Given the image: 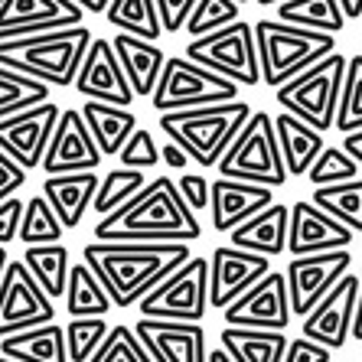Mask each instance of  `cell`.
<instances>
[{
	"label": "cell",
	"instance_id": "obj_1",
	"mask_svg": "<svg viewBox=\"0 0 362 362\" xmlns=\"http://www.w3.org/2000/svg\"><path fill=\"white\" fill-rule=\"evenodd\" d=\"M189 258V242H92L82 248V262L124 310Z\"/></svg>",
	"mask_w": 362,
	"mask_h": 362
},
{
	"label": "cell",
	"instance_id": "obj_2",
	"mask_svg": "<svg viewBox=\"0 0 362 362\" xmlns=\"http://www.w3.org/2000/svg\"><path fill=\"white\" fill-rule=\"evenodd\" d=\"M95 242H193L202 235L196 212L180 196L177 180H147L141 193L98 219Z\"/></svg>",
	"mask_w": 362,
	"mask_h": 362
},
{
	"label": "cell",
	"instance_id": "obj_3",
	"mask_svg": "<svg viewBox=\"0 0 362 362\" xmlns=\"http://www.w3.org/2000/svg\"><path fill=\"white\" fill-rule=\"evenodd\" d=\"M92 40V30L82 23L49 30V33L0 40V66L17 69V72L33 76L46 85L69 88V85H76V72L82 66Z\"/></svg>",
	"mask_w": 362,
	"mask_h": 362
},
{
	"label": "cell",
	"instance_id": "obj_4",
	"mask_svg": "<svg viewBox=\"0 0 362 362\" xmlns=\"http://www.w3.org/2000/svg\"><path fill=\"white\" fill-rule=\"evenodd\" d=\"M248 118H252V105L235 98L209 108L167 111L160 115V131L189 153V160H196L199 167H216Z\"/></svg>",
	"mask_w": 362,
	"mask_h": 362
},
{
	"label": "cell",
	"instance_id": "obj_5",
	"mask_svg": "<svg viewBox=\"0 0 362 362\" xmlns=\"http://www.w3.org/2000/svg\"><path fill=\"white\" fill-rule=\"evenodd\" d=\"M255 40H258V62H262V82L278 88L291 82L294 76L307 72L329 52H337V36L307 30L284 20H258L255 23Z\"/></svg>",
	"mask_w": 362,
	"mask_h": 362
},
{
	"label": "cell",
	"instance_id": "obj_6",
	"mask_svg": "<svg viewBox=\"0 0 362 362\" xmlns=\"http://www.w3.org/2000/svg\"><path fill=\"white\" fill-rule=\"evenodd\" d=\"M222 177L245 180V183H262V186H284L287 167L281 157L278 131H274V115L268 111H252V118L245 121L238 137L232 141L222 160L216 163Z\"/></svg>",
	"mask_w": 362,
	"mask_h": 362
},
{
	"label": "cell",
	"instance_id": "obj_7",
	"mask_svg": "<svg viewBox=\"0 0 362 362\" xmlns=\"http://www.w3.org/2000/svg\"><path fill=\"white\" fill-rule=\"evenodd\" d=\"M346 62H349V56H343L337 49L317 66H310L307 72L294 76L291 82L278 85L274 98H278L281 111H291L294 118L313 124L317 131L337 127V105H339V92H343Z\"/></svg>",
	"mask_w": 362,
	"mask_h": 362
},
{
	"label": "cell",
	"instance_id": "obj_8",
	"mask_svg": "<svg viewBox=\"0 0 362 362\" xmlns=\"http://www.w3.org/2000/svg\"><path fill=\"white\" fill-rule=\"evenodd\" d=\"M242 85L232 78L212 72V69L193 62L189 56H167L163 76L153 88L151 101L153 111H186V108H209V105H226L238 98Z\"/></svg>",
	"mask_w": 362,
	"mask_h": 362
},
{
	"label": "cell",
	"instance_id": "obj_9",
	"mask_svg": "<svg viewBox=\"0 0 362 362\" xmlns=\"http://www.w3.org/2000/svg\"><path fill=\"white\" fill-rule=\"evenodd\" d=\"M137 310H141V317H151V320L202 323V317L209 310V262L206 258L183 262L153 291L141 297Z\"/></svg>",
	"mask_w": 362,
	"mask_h": 362
},
{
	"label": "cell",
	"instance_id": "obj_10",
	"mask_svg": "<svg viewBox=\"0 0 362 362\" xmlns=\"http://www.w3.org/2000/svg\"><path fill=\"white\" fill-rule=\"evenodd\" d=\"M193 62L219 72V76L232 78L238 85H258L262 82V62H258V40H255L252 23H235L222 26L216 33L196 36L186 42V52Z\"/></svg>",
	"mask_w": 362,
	"mask_h": 362
},
{
	"label": "cell",
	"instance_id": "obj_11",
	"mask_svg": "<svg viewBox=\"0 0 362 362\" xmlns=\"http://www.w3.org/2000/svg\"><path fill=\"white\" fill-rule=\"evenodd\" d=\"M349 268H353L349 248L291 258V262L284 264V278H287V294H291V310H294V317L303 320Z\"/></svg>",
	"mask_w": 362,
	"mask_h": 362
},
{
	"label": "cell",
	"instance_id": "obj_12",
	"mask_svg": "<svg viewBox=\"0 0 362 362\" xmlns=\"http://www.w3.org/2000/svg\"><path fill=\"white\" fill-rule=\"evenodd\" d=\"M52 297L36 284V278L26 271L23 258L7 264V274L0 281V339L23 333L30 327L52 323Z\"/></svg>",
	"mask_w": 362,
	"mask_h": 362
},
{
	"label": "cell",
	"instance_id": "obj_13",
	"mask_svg": "<svg viewBox=\"0 0 362 362\" xmlns=\"http://www.w3.org/2000/svg\"><path fill=\"white\" fill-rule=\"evenodd\" d=\"M62 108L56 101H42L36 108L17 111L10 118H0V151L13 157L20 167L30 170L42 167V157L49 151V141L56 134Z\"/></svg>",
	"mask_w": 362,
	"mask_h": 362
},
{
	"label": "cell",
	"instance_id": "obj_14",
	"mask_svg": "<svg viewBox=\"0 0 362 362\" xmlns=\"http://www.w3.org/2000/svg\"><path fill=\"white\" fill-rule=\"evenodd\" d=\"M226 327H252V329H287L294 320L291 294H287L284 271H268L258 284H252L238 300L222 310Z\"/></svg>",
	"mask_w": 362,
	"mask_h": 362
},
{
	"label": "cell",
	"instance_id": "obj_15",
	"mask_svg": "<svg viewBox=\"0 0 362 362\" xmlns=\"http://www.w3.org/2000/svg\"><path fill=\"white\" fill-rule=\"evenodd\" d=\"M362 278L346 271L337 284L329 287V294L303 317L300 337L317 339L329 349H343L353 339V320H356V303H359Z\"/></svg>",
	"mask_w": 362,
	"mask_h": 362
},
{
	"label": "cell",
	"instance_id": "obj_16",
	"mask_svg": "<svg viewBox=\"0 0 362 362\" xmlns=\"http://www.w3.org/2000/svg\"><path fill=\"white\" fill-rule=\"evenodd\" d=\"M271 271V258L258 252H245L235 245H219L209 258V307L226 310L232 300L248 291L252 284Z\"/></svg>",
	"mask_w": 362,
	"mask_h": 362
},
{
	"label": "cell",
	"instance_id": "obj_17",
	"mask_svg": "<svg viewBox=\"0 0 362 362\" xmlns=\"http://www.w3.org/2000/svg\"><path fill=\"white\" fill-rule=\"evenodd\" d=\"M76 92L82 98H95V101H108V105H134V88L127 82L124 69H121V59L111 40H92L88 52H85L82 66L76 72Z\"/></svg>",
	"mask_w": 362,
	"mask_h": 362
},
{
	"label": "cell",
	"instance_id": "obj_18",
	"mask_svg": "<svg viewBox=\"0 0 362 362\" xmlns=\"http://www.w3.org/2000/svg\"><path fill=\"white\" fill-rule=\"evenodd\" d=\"M105 153L95 144L92 131L85 124L78 108H62L56 134L49 141V151L42 157V170L46 177L52 173H82V170H98Z\"/></svg>",
	"mask_w": 362,
	"mask_h": 362
},
{
	"label": "cell",
	"instance_id": "obj_19",
	"mask_svg": "<svg viewBox=\"0 0 362 362\" xmlns=\"http://www.w3.org/2000/svg\"><path fill=\"white\" fill-rule=\"evenodd\" d=\"M85 10L76 0H0V40L49 33L62 26H78Z\"/></svg>",
	"mask_w": 362,
	"mask_h": 362
},
{
	"label": "cell",
	"instance_id": "obj_20",
	"mask_svg": "<svg viewBox=\"0 0 362 362\" xmlns=\"http://www.w3.org/2000/svg\"><path fill=\"white\" fill-rule=\"evenodd\" d=\"M353 238H356L353 228H346L343 222H337L317 202L300 199L291 206V226H287V252H291V258L349 248Z\"/></svg>",
	"mask_w": 362,
	"mask_h": 362
},
{
	"label": "cell",
	"instance_id": "obj_21",
	"mask_svg": "<svg viewBox=\"0 0 362 362\" xmlns=\"http://www.w3.org/2000/svg\"><path fill=\"white\" fill-rule=\"evenodd\" d=\"M137 339L153 356V362H209L206 353V327L180 320H151L141 317L134 323Z\"/></svg>",
	"mask_w": 362,
	"mask_h": 362
},
{
	"label": "cell",
	"instance_id": "obj_22",
	"mask_svg": "<svg viewBox=\"0 0 362 362\" xmlns=\"http://www.w3.org/2000/svg\"><path fill=\"white\" fill-rule=\"evenodd\" d=\"M274 202V189L262 183H245V180L219 177L212 180L209 193V219L216 232H232L262 209Z\"/></svg>",
	"mask_w": 362,
	"mask_h": 362
},
{
	"label": "cell",
	"instance_id": "obj_23",
	"mask_svg": "<svg viewBox=\"0 0 362 362\" xmlns=\"http://www.w3.org/2000/svg\"><path fill=\"white\" fill-rule=\"evenodd\" d=\"M111 46L118 52L121 69H124L134 95L137 98H151L163 76V66H167V52L153 40H141V36H131V33H118L111 40Z\"/></svg>",
	"mask_w": 362,
	"mask_h": 362
},
{
	"label": "cell",
	"instance_id": "obj_24",
	"mask_svg": "<svg viewBox=\"0 0 362 362\" xmlns=\"http://www.w3.org/2000/svg\"><path fill=\"white\" fill-rule=\"evenodd\" d=\"M98 183H101V177L95 170H82V173H52V177H46V183H42V196L49 199V206L56 209L62 226L78 228L82 216L92 209Z\"/></svg>",
	"mask_w": 362,
	"mask_h": 362
},
{
	"label": "cell",
	"instance_id": "obj_25",
	"mask_svg": "<svg viewBox=\"0 0 362 362\" xmlns=\"http://www.w3.org/2000/svg\"><path fill=\"white\" fill-rule=\"evenodd\" d=\"M287 226H291V206L271 202L268 209L232 228V245L245 252H258L264 258H278L287 252Z\"/></svg>",
	"mask_w": 362,
	"mask_h": 362
},
{
	"label": "cell",
	"instance_id": "obj_26",
	"mask_svg": "<svg viewBox=\"0 0 362 362\" xmlns=\"http://www.w3.org/2000/svg\"><path fill=\"white\" fill-rule=\"evenodd\" d=\"M274 131H278L281 157H284L287 177H307L313 167V160L323 153V131H317L313 124L294 118L291 111L274 115Z\"/></svg>",
	"mask_w": 362,
	"mask_h": 362
},
{
	"label": "cell",
	"instance_id": "obj_27",
	"mask_svg": "<svg viewBox=\"0 0 362 362\" xmlns=\"http://www.w3.org/2000/svg\"><path fill=\"white\" fill-rule=\"evenodd\" d=\"M82 118L92 131L95 144L101 147L105 157H118L121 147L127 144V137L137 131V118L131 108H121V105H108V101H95V98H85L82 108Z\"/></svg>",
	"mask_w": 362,
	"mask_h": 362
},
{
	"label": "cell",
	"instance_id": "obj_28",
	"mask_svg": "<svg viewBox=\"0 0 362 362\" xmlns=\"http://www.w3.org/2000/svg\"><path fill=\"white\" fill-rule=\"evenodd\" d=\"M0 353L17 362H69L66 349V327L59 323H42L23 333L0 339Z\"/></svg>",
	"mask_w": 362,
	"mask_h": 362
},
{
	"label": "cell",
	"instance_id": "obj_29",
	"mask_svg": "<svg viewBox=\"0 0 362 362\" xmlns=\"http://www.w3.org/2000/svg\"><path fill=\"white\" fill-rule=\"evenodd\" d=\"M219 346L235 362H281L287 349V333L284 329L222 327Z\"/></svg>",
	"mask_w": 362,
	"mask_h": 362
},
{
	"label": "cell",
	"instance_id": "obj_30",
	"mask_svg": "<svg viewBox=\"0 0 362 362\" xmlns=\"http://www.w3.org/2000/svg\"><path fill=\"white\" fill-rule=\"evenodd\" d=\"M23 264L26 271L36 278V284L46 291L49 297H66L69 284V248L62 242L52 245H26L23 248Z\"/></svg>",
	"mask_w": 362,
	"mask_h": 362
},
{
	"label": "cell",
	"instance_id": "obj_31",
	"mask_svg": "<svg viewBox=\"0 0 362 362\" xmlns=\"http://www.w3.org/2000/svg\"><path fill=\"white\" fill-rule=\"evenodd\" d=\"M111 307H115V300L98 281V274L85 262L72 264L66 284V310L72 317H105V313H111Z\"/></svg>",
	"mask_w": 362,
	"mask_h": 362
},
{
	"label": "cell",
	"instance_id": "obj_32",
	"mask_svg": "<svg viewBox=\"0 0 362 362\" xmlns=\"http://www.w3.org/2000/svg\"><path fill=\"white\" fill-rule=\"evenodd\" d=\"M105 20L118 26V33H131L141 40H160L163 23L157 13V0H111L105 10Z\"/></svg>",
	"mask_w": 362,
	"mask_h": 362
},
{
	"label": "cell",
	"instance_id": "obj_33",
	"mask_svg": "<svg viewBox=\"0 0 362 362\" xmlns=\"http://www.w3.org/2000/svg\"><path fill=\"white\" fill-rule=\"evenodd\" d=\"M310 202H317L337 222H343L346 228H353L356 235H362V177L349 180V183L317 186L310 193Z\"/></svg>",
	"mask_w": 362,
	"mask_h": 362
},
{
	"label": "cell",
	"instance_id": "obj_34",
	"mask_svg": "<svg viewBox=\"0 0 362 362\" xmlns=\"http://www.w3.org/2000/svg\"><path fill=\"white\" fill-rule=\"evenodd\" d=\"M278 20L333 36L346 26V13L339 7V0H284V4H278Z\"/></svg>",
	"mask_w": 362,
	"mask_h": 362
},
{
	"label": "cell",
	"instance_id": "obj_35",
	"mask_svg": "<svg viewBox=\"0 0 362 362\" xmlns=\"http://www.w3.org/2000/svg\"><path fill=\"white\" fill-rule=\"evenodd\" d=\"M42 101H49V85L33 76H23L17 69L0 66V118L36 108Z\"/></svg>",
	"mask_w": 362,
	"mask_h": 362
},
{
	"label": "cell",
	"instance_id": "obj_36",
	"mask_svg": "<svg viewBox=\"0 0 362 362\" xmlns=\"http://www.w3.org/2000/svg\"><path fill=\"white\" fill-rule=\"evenodd\" d=\"M147 186L144 170H131V167H115L105 173V180L98 183V193H95L92 209L98 212V219L111 216L115 209H121L124 202H131L137 193Z\"/></svg>",
	"mask_w": 362,
	"mask_h": 362
},
{
	"label": "cell",
	"instance_id": "obj_37",
	"mask_svg": "<svg viewBox=\"0 0 362 362\" xmlns=\"http://www.w3.org/2000/svg\"><path fill=\"white\" fill-rule=\"evenodd\" d=\"M66 226L59 222L56 209L49 206L46 196H33L23 209V222H20V242L23 245H52L59 242Z\"/></svg>",
	"mask_w": 362,
	"mask_h": 362
},
{
	"label": "cell",
	"instance_id": "obj_38",
	"mask_svg": "<svg viewBox=\"0 0 362 362\" xmlns=\"http://www.w3.org/2000/svg\"><path fill=\"white\" fill-rule=\"evenodd\" d=\"M111 327L105 317H72L66 323V349L69 362H88L108 339Z\"/></svg>",
	"mask_w": 362,
	"mask_h": 362
},
{
	"label": "cell",
	"instance_id": "obj_39",
	"mask_svg": "<svg viewBox=\"0 0 362 362\" xmlns=\"http://www.w3.org/2000/svg\"><path fill=\"white\" fill-rule=\"evenodd\" d=\"M356 127H362V52L349 56V62H346L343 92H339L337 105V131L349 134Z\"/></svg>",
	"mask_w": 362,
	"mask_h": 362
},
{
	"label": "cell",
	"instance_id": "obj_40",
	"mask_svg": "<svg viewBox=\"0 0 362 362\" xmlns=\"http://www.w3.org/2000/svg\"><path fill=\"white\" fill-rule=\"evenodd\" d=\"M238 7H242V4H235V0H196V7L183 30L193 36V40L196 36H206V33H216L222 26L235 23Z\"/></svg>",
	"mask_w": 362,
	"mask_h": 362
},
{
	"label": "cell",
	"instance_id": "obj_41",
	"mask_svg": "<svg viewBox=\"0 0 362 362\" xmlns=\"http://www.w3.org/2000/svg\"><path fill=\"white\" fill-rule=\"evenodd\" d=\"M359 163L343 151V147H323V153L313 160L310 167V186H333V183H349V180L359 177Z\"/></svg>",
	"mask_w": 362,
	"mask_h": 362
},
{
	"label": "cell",
	"instance_id": "obj_42",
	"mask_svg": "<svg viewBox=\"0 0 362 362\" xmlns=\"http://www.w3.org/2000/svg\"><path fill=\"white\" fill-rule=\"evenodd\" d=\"M88 362H153V356L144 349L134 327H111L108 339L101 343V349Z\"/></svg>",
	"mask_w": 362,
	"mask_h": 362
},
{
	"label": "cell",
	"instance_id": "obj_43",
	"mask_svg": "<svg viewBox=\"0 0 362 362\" xmlns=\"http://www.w3.org/2000/svg\"><path fill=\"white\" fill-rule=\"evenodd\" d=\"M118 160H121V167H131V170H151L163 157H160V147L153 144L151 131H134V134L127 137L124 147H121Z\"/></svg>",
	"mask_w": 362,
	"mask_h": 362
},
{
	"label": "cell",
	"instance_id": "obj_44",
	"mask_svg": "<svg viewBox=\"0 0 362 362\" xmlns=\"http://www.w3.org/2000/svg\"><path fill=\"white\" fill-rule=\"evenodd\" d=\"M180 196L186 199V206L193 212H209V193H212V180L199 177V173H180L177 180Z\"/></svg>",
	"mask_w": 362,
	"mask_h": 362
},
{
	"label": "cell",
	"instance_id": "obj_45",
	"mask_svg": "<svg viewBox=\"0 0 362 362\" xmlns=\"http://www.w3.org/2000/svg\"><path fill=\"white\" fill-rule=\"evenodd\" d=\"M281 362H333V349L317 343V339L297 337V339H287V349Z\"/></svg>",
	"mask_w": 362,
	"mask_h": 362
},
{
	"label": "cell",
	"instance_id": "obj_46",
	"mask_svg": "<svg viewBox=\"0 0 362 362\" xmlns=\"http://www.w3.org/2000/svg\"><path fill=\"white\" fill-rule=\"evenodd\" d=\"M196 0H157V13H160L163 33H180L193 13Z\"/></svg>",
	"mask_w": 362,
	"mask_h": 362
},
{
	"label": "cell",
	"instance_id": "obj_47",
	"mask_svg": "<svg viewBox=\"0 0 362 362\" xmlns=\"http://www.w3.org/2000/svg\"><path fill=\"white\" fill-rule=\"evenodd\" d=\"M23 199L10 196V199L0 202V245L20 238V222H23Z\"/></svg>",
	"mask_w": 362,
	"mask_h": 362
},
{
	"label": "cell",
	"instance_id": "obj_48",
	"mask_svg": "<svg viewBox=\"0 0 362 362\" xmlns=\"http://www.w3.org/2000/svg\"><path fill=\"white\" fill-rule=\"evenodd\" d=\"M23 183H26V170L13 157H7V153L0 151V202L10 199Z\"/></svg>",
	"mask_w": 362,
	"mask_h": 362
},
{
	"label": "cell",
	"instance_id": "obj_49",
	"mask_svg": "<svg viewBox=\"0 0 362 362\" xmlns=\"http://www.w3.org/2000/svg\"><path fill=\"white\" fill-rule=\"evenodd\" d=\"M160 157H163V163H167V167H173V170H183L186 160H189V153H186L180 144H173V141L160 147Z\"/></svg>",
	"mask_w": 362,
	"mask_h": 362
},
{
	"label": "cell",
	"instance_id": "obj_50",
	"mask_svg": "<svg viewBox=\"0 0 362 362\" xmlns=\"http://www.w3.org/2000/svg\"><path fill=\"white\" fill-rule=\"evenodd\" d=\"M343 151L362 167V127H356V131H349V134L343 137Z\"/></svg>",
	"mask_w": 362,
	"mask_h": 362
},
{
	"label": "cell",
	"instance_id": "obj_51",
	"mask_svg": "<svg viewBox=\"0 0 362 362\" xmlns=\"http://www.w3.org/2000/svg\"><path fill=\"white\" fill-rule=\"evenodd\" d=\"M346 20H362V0H339Z\"/></svg>",
	"mask_w": 362,
	"mask_h": 362
},
{
	"label": "cell",
	"instance_id": "obj_52",
	"mask_svg": "<svg viewBox=\"0 0 362 362\" xmlns=\"http://www.w3.org/2000/svg\"><path fill=\"white\" fill-rule=\"evenodd\" d=\"M76 4L85 10V13H105L111 0H76Z\"/></svg>",
	"mask_w": 362,
	"mask_h": 362
},
{
	"label": "cell",
	"instance_id": "obj_53",
	"mask_svg": "<svg viewBox=\"0 0 362 362\" xmlns=\"http://www.w3.org/2000/svg\"><path fill=\"white\" fill-rule=\"evenodd\" d=\"M353 339H362V287H359V303H356V320H353Z\"/></svg>",
	"mask_w": 362,
	"mask_h": 362
},
{
	"label": "cell",
	"instance_id": "obj_54",
	"mask_svg": "<svg viewBox=\"0 0 362 362\" xmlns=\"http://www.w3.org/2000/svg\"><path fill=\"white\" fill-rule=\"evenodd\" d=\"M209 362H235V359H232V356H228L226 349L219 346V349H212V353H209Z\"/></svg>",
	"mask_w": 362,
	"mask_h": 362
},
{
	"label": "cell",
	"instance_id": "obj_55",
	"mask_svg": "<svg viewBox=\"0 0 362 362\" xmlns=\"http://www.w3.org/2000/svg\"><path fill=\"white\" fill-rule=\"evenodd\" d=\"M7 264H10V255H7V245H0V281L7 274Z\"/></svg>",
	"mask_w": 362,
	"mask_h": 362
},
{
	"label": "cell",
	"instance_id": "obj_56",
	"mask_svg": "<svg viewBox=\"0 0 362 362\" xmlns=\"http://www.w3.org/2000/svg\"><path fill=\"white\" fill-rule=\"evenodd\" d=\"M262 7H271V4H284V0H258Z\"/></svg>",
	"mask_w": 362,
	"mask_h": 362
},
{
	"label": "cell",
	"instance_id": "obj_57",
	"mask_svg": "<svg viewBox=\"0 0 362 362\" xmlns=\"http://www.w3.org/2000/svg\"><path fill=\"white\" fill-rule=\"evenodd\" d=\"M0 362H17V359H10V356H4V353H0Z\"/></svg>",
	"mask_w": 362,
	"mask_h": 362
},
{
	"label": "cell",
	"instance_id": "obj_58",
	"mask_svg": "<svg viewBox=\"0 0 362 362\" xmlns=\"http://www.w3.org/2000/svg\"><path fill=\"white\" fill-rule=\"evenodd\" d=\"M235 4H248V0H235Z\"/></svg>",
	"mask_w": 362,
	"mask_h": 362
},
{
	"label": "cell",
	"instance_id": "obj_59",
	"mask_svg": "<svg viewBox=\"0 0 362 362\" xmlns=\"http://www.w3.org/2000/svg\"><path fill=\"white\" fill-rule=\"evenodd\" d=\"M359 23H362V20H359Z\"/></svg>",
	"mask_w": 362,
	"mask_h": 362
}]
</instances>
